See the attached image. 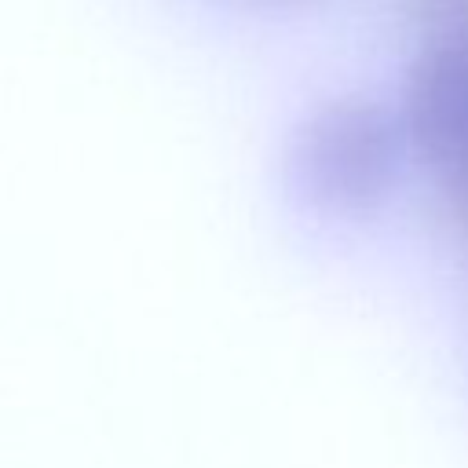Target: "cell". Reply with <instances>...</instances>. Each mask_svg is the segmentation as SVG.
<instances>
[{"mask_svg": "<svg viewBox=\"0 0 468 468\" xmlns=\"http://www.w3.org/2000/svg\"><path fill=\"white\" fill-rule=\"evenodd\" d=\"M410 161L395 102L344 91L303 113L289 146L296 197L322 219H373L399 190Z\"/></svg>", "mask_w": 468, "mask_h": 468, "instance_id": "obj_1", "label": "cell"}, {"mask_svg": "<svg viewBox=\"0 0 468 468\" xmlns=\"http://www.w3.org/2000/svg\"><path fill=\"white\" fill-rule=\"evenodd\" d=\"M395 110L410 161L428 176L446 227L468 249V40L420 44Z\"/></svg>", "mask_w": 468, "mask_h": 468, "instance_id": "obj_2", "label": "cell"}, {"mask_svg": "<svg viewBox=\"0 0 468 468\" xmlns=\"http://www.w3.org/2000/svg\"><path fill=\"white\" fill-rule=\"evenodd\" d=\"M402 11L420 33V44L468 40V0H402Z\"/></svg>", "mask_w": 468, "mask_h": 468, "instance_id": "obj_3", "label": "cell"}, {"mask_svg": "<svg viewBox=\"0 0 468 468\" xmlns=\"http://www.w3.org/2000/svg\"><path fill=\"white\" fill-rule=\"evenodd\" d=\"M252 4H296V0H252Z\"/></svg>", "mask_w": 468, "mask_h": 468, "instance_id": "obj_4", "label": "cell"}]
</instances>
